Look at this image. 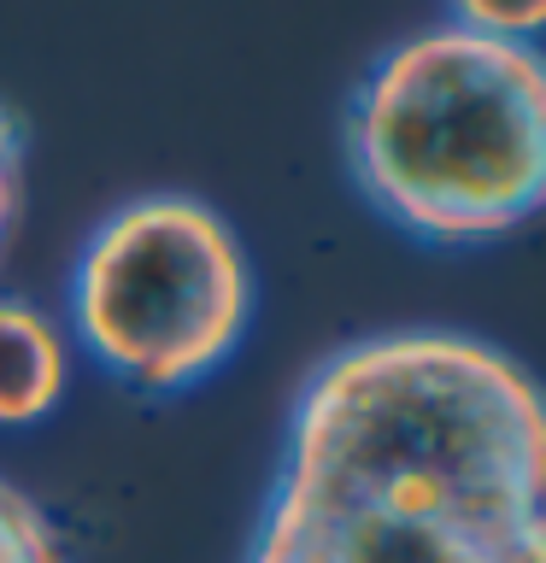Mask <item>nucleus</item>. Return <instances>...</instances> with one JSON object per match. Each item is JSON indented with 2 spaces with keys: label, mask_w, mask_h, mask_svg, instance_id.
Returning a JSON list of instances; mask_svg holds the SVG:
<instances>
[{
  "label": "nucleus",
  "mask_w": 546,
  "mask_h": 563,
  "mask_svg": "<svg viewBox=\"0 0 546 563\" xmlns=\"http://www.w3.org/2000/svg\"><path fill=\"white\" fill-rule=\"evenodd\" d=\"M247 563H546V387L458 329L335 346L294 394Z\"/></svg>",
  "instance_id": "obj_1"
},
{
  "label": "nucleus",
  "mask_w": 546,
  "mask_h": 563,
  "mask_svg": "<svg viewBox=\"0 0 546 563\" xmlns=\"http://www.w3.org/2000/svg\"><path fill=\"white\" fill-rule=\"evenodd\" d=\"M364 206L429 246H482L546 211V53L429 24L359 77L341 130Z\"/></svg>",
  "instance_id": "obj_2"
},
{
  "label": "nucleus",
  "mask_w": 546,
  "mask_h": 563,
  "mask_svg": "<svg viewBox=\"0 0 546 563\" xmlns=\"http://www.w3.org/2000/svg\"><path fill=\"white\" fill-rule=\"evenodd\" d=\"M253 258L194 194H135L88 229L70 271V334L135 394H188L253 329Z\"/></svg>",
  "instance_id": "obj_3"
},
{
  "label": "nucleus",
  "mask_w": 546,
  "mask_h": 563,
  "mask_svg": "<svg viewBox=\"0 0 546 563\" xmlns=\"http://www.w3.org/2000/svg\"><path fill=\"white\" fill-rule=\"evenodd\" d=\"M65 334L47 311L0 299V429H30L65 399Z\"/></svg>",
  "instance_id": "obj_4"
},
{
  "label": "nucleus",
  "mask_w": 546,
  "mask_h": 563,
  "mask_svg": "<svg viewBox=\"0 0 546 563\" xmlns=\"http://www.w3.org/2000/svg\"><path fill=\"white\" fill-rule=\"evenodd\" d=\"M0 563H70L53 517L7 475H0Z\"/></svg>",
  "instance_id": "obj_5"
},
{
  "label": "nucleus",
  "mask_w": 546,
  "mask_h": 563,
  "mask_svg": "<svg viewBox=\"0 0 546 563\" xmlns=\"http://www.w3.org/2000/svg\"><path fill=\"white\" fill-rule=\"evenodd\" d=\"M18 206H24V135H18L12 112L0 106V246L12 241Z\"/></svg>",
  "instance_id": "obj_6"
}]
</instances>
